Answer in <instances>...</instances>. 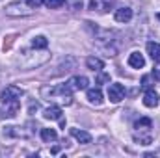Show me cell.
Instances as JSON below:
<instances>
[{
  "label": "cell",
  "instance_id": "1",
  "mask_svg": "<svg viewBox=\"0 0 160 158\" xmlns=\"http://www.w3.org/2000/svg\"><path fill=\"white\" fill-rule=\"evenodd\" d=\"M48 60H50V54L45 48H32V50H22L17 56V65L24 71H30V69L41 67Z\"/></svg>",
  "mask_w": 160,
  "mask_h": 158
},
{
  "label": "cell",
  "instance_id": "2",
  "mask_svg": "<svg viewBox=\"0 0 160 158\" xmlns=\"http://www.w3.org/2000/svg\"><path fill=\"white\" fill-rule=\"evenodd\" d=\"M6 13L9 17H28L32 15V7L28 4H21V2H15V4H9L6 7Z\"/></svg>",
  "mask_w": 160,
  "mask_h": 158
},
{
  "label": "cell",
  "instance_id": "3",
  "mask_svg": "<svg viewBox=\"0 0 160 158\" xmlns=\"http://www.w3.org/2000/svg\"><path fill=\"white\" fill-rule=\"evenodd\" d=\"M22 89L19 87V86H6V89L0 93V101L2 102H11V101H19L21 97H22Z\"/></svg>",
  "mask_w": 160,
  "mask_h": 158
},
{
  "label": "cell",
  "instance_id": "4",
  "mask_svg": "<svg viewBox=\"0 0 160 158\" xmlns=\"http://www.w3.org/2000/svg\"><path fill=\"white\" fill-rule=\"evenodd\" d=\"M123 97H125V86L123 84H110V87H108L110 102H119Z\"/></svg>",
  "mask_w": 160,
  "mask_h": 158
},
{
  "label": "cell",
  "instance_id": "5",
  "mask_svg": "<svg viewBox=\"0 0 160 158\" xmlns=\"http://www.w3.org/2000/svg\"><path fill=\"white\" fill-rule=\"evenodd\" d=\"M158 102H160L158 93H157L155 89H147L145 95H143V104H145L147 108H155V106H158Z\"/></svg>",
  "mask_w": 160,
  "mask_h": 158
},
{
  "label": "cell",
  "instance_id": "6",
  "mask_svg": "<svg viewBox=\"0 0 160 158\" xmlns=\"http://www.w3.org/2000/svg\"><path fill=\"white\" fill-rule=\"evenodd\" d=\"M114 2H116V0H91V2H89V9L104 13V11L110 9V6H112Z\"/></svg>",
  "mask_w": 160,
  "mask_h": 158
},
{
  "label": "cell",
  "instance_id": "7",
  "mask_svg": "<svg viewBox=\"0 0 160 158\" xmlns=\"http://www.w3.org/2000/svg\"><path fill=\"white\" fill-rule=\"evenodd\" d=\"M88 84H89V80L86 78V77H73V78L67 82V86H69L73 91H78V89H88Z\"/></svg>",
  "mask_w": 160,
  "mask_h": 158
},
{
  "label": "cell",
  "instance_id": "8",
  "mask_svg": "<svg viewBox=\"0 0 160 158\" xmlns=\"http://www.w3.org/2000/svg\"><path fill=\"white\" fill-rule=\"evenodd\" d=\"M128 65H130L132 69H142V67L145 65V58H143V54H140V52H132V54L128 56Z\"/></svg>",
  "mask_w": 160,
  "mask_h": 158
},
{
  "label": "cell",
  "instance_id": "9",
  "mask_svg": "<svg viewBox=\"0 0 160 158\" xmlns=\"http://www.w3.org/2000/svg\"><path fill=\"white\" fill-rule=\"evenodd\" d=\"M4 117H15L19 114V101H11V102H4Z\"/></svg>",
  "mask_w": 160,
  "mask_h": 158
},
{
  "label": "cell",
  "instance_id": "10",
  "mask_svg": "<svg viewBox=\"0 0 160 158\" xmlns=\"http://www.w3.org/2000/svg\"><path fill=\"white\" fill-rule=\"evenodd\" d=\"M88 101L91 102V104H102V91L99 89V87H91V89H88Z\"/></svg>",
  "mask_w": 160,
  "mask_h": 158
},
{
  "label": "cell",
  "instance_id": "11",
  "mask_svg": "<svg viewBox=\"0 0 160 158\" xmlns=\"http://www.w3.org/2000/svg\"><path fill=\"white\" fill-rule=\"evenodd\" d=\"M43 117L50 119V121H58V119H62V108L60 106H48L43 112Z\"/></svg>",
  "mask_w": 160,
  "mask_h": 158
},
{
  "label": "cell",
  "instance_id": "12",
  "mask_svg": "<svg viewBox=\"0 0 160 158\" xmlns=\"http://www.w3.org/2000/svg\"><path fill=\"white\" fill-rule=\"evenodd\" d=\"M71 134L78 140V143L82 145H89L91 143V136L86 132V130H78V128H71Z\"/></svg>",
  "mask_w": 160,
  "mask_h": 158
},
{
  "label": "cell",
  "instance_id": "13",
  "mask_svg": "<svg viewBox=\"0 0 160 158\" xmlns=\"http://www.w3.org/2000/svg\"><path fill=\"white\" fill-rule=\"evenodd\" d=\"M132 19V9L130 7H119L116 9V21L118 22H128Z\"/></svg>",
  "mask_w": 160,
  "mask_h": 158
},
{
  "label": "cell",
  "instance_id": "14",
  "mask_svg": "<svg viewBox=\"0 0 160 158\" xmlns=\"http://www.w3.org/2000/svg\"><path fill=\"white\" fill-rule=\"evenodd\" d=\"M136 130L138 132H151V126H153V123H151V119L149 117H142L136 121Z\"/></svg>",
  "mask_w": 160,
  "mask_h": 158
},
{
  "label": "cell",
  "instance_id": "15",
  "mask_svg": "<svg viewBox=\"0 0 160 158\" xmlns=\"http://www.w3.org/2000/svg\"><path fill=\"white\" fill-rule=\"evenodd\" d=\"M86 65H88V69H91V71H97V73H99V71L104 67L102 60H99V58H95V56L88 58V60H86Z\"/></svg>",
  "mask_w": 160,
  "mask_h": 158
},
{
  "label": "cell",
  "instance_id": "16",
  "mask_svg": "<svg viewBox=\"0 0 160 158\" xmlns=\"http://www.w3.org/2000/svg\"><path fill=\"white\" fill-rule=\"evenodd\" d=\"M41 140L45 143H50V141H56L58 140V134H56L54 128H43L41 130Z\"/></svg>",
  "mask_w": 160,
  "mask_h": 158
},
{
  "label": "cell",
  "instance_id": "17",
  "mask_svg": "<svg viewBox=\"0 0 160 158\" xmlns=\"http://www.w3.org/2000/svg\"><path fill=\"white\" fill-rule=\"evenodd\" d=\"M147 52L155 62H160V43H147Z\"/></svg>",
  "mask_w": 160,
  "mask_h": 158
},
{
  "label": "cell",
  "instance_id": "18",
  "mask_svg": "<svg viewBox=\"0 0 160 158\" xmlns=\"http://www.w3.org/2000/svg\"><path fill=\"white\" fill-rule=\"evenodd\" d=\"M4 136H8V138H22L26 134L21 130V126H6L4 128Z\"/></svg>",
  "mask_w": 160,
  "mask_h": 158
},
{
  "label": "cell",
  "instance_id": "19",
  "mask_svg": "<svg viewBox=\"0 0 160 158\" xmlns=\"http://www.w3.org/2000/svg\"><path fill=\"white\" fill-rule=\"evenodd\" d=\"M47 45H48V41H47L45 36H36L32 39V47L34 48H47Z\"/></svg>",
  "mask_w": 160,
  "mask_h": 158
},
{
  "label": "cell",
  "instance_id": "20",
  "mask_svg": "<svg viewBox=\"0 0 160 158\" xmlns=\"http://www.w3.org/2000/svg\"><path fill=\"white\" fill-rule=\"evenodd\" d=\"M45 4H47L48 9H58L65 4V0H45Z\"/></svg>",
  "mask_w": 160,
  "mask_h": 158
},
{
  "label": "cell",
  "instance_id": "21",
  "mask_svg": "<svg viewBox=\"0 0 160 158\" xmlns=\"http://www.w3.org/2000/svg\"><path fill=\"white\" fill-rule=\"evenodd\" d=\"M106 82H110V75L99 71V75H97V84H106Z\"/></svg>",
  "mask_w": 160,
  "mask_h": 158
},
{
  "label": "cell",
  "instance_id": "22",
  "mask_svg": "<svg viewBox=\"0 0 160 158\" xmlns=\"http://www.w3.org/2000/svg\"><path fill=\"white\" fill-rule=\"evenodd\" d=\"M41 4H45V0H28V6L30 7H39Z\"/></svg>",
  "mask_w": 160,
  "mask_h": 158
},
{
  "label": "cell",
  "instance_id": "23",
  "mask_svg": "<svg viewBox=\"0 0 160 158\" xmlns=\"http://www.w3.org/2000/svg\"><path fill=\"white\" fill-rule=\"evenodd\" d=\"M149 77H143V78H142V87H145V89H149V86H151V84H149Z\"/></svg>",
  "mask_w": 160,
  "mask_h": 158
},
{
  "label": "cell",
  "instance_id": "24",
  "mask_svg": "<svg viewBox=\"0 0 160 158\" xmlns=\"http://www.w3.org/2000/svg\"><path fill=\"white\" fill-rule=\"evenodd\" d=\"M153 77H155V78L160 82V67H155V71H153Z\"/></svg>",
  "mask_w": 160,
  "mask_h": 158
},
{
  "label": "cell",
  "instance_id": "25",
  "mask_svg": "<svg viewBox=\"0 0 160 158\" xmlns=\"http://www.w3.org/2000/svg\"><path fill=\"white\" fill-rule=\"evenodd\" d=\"M158 17H160V15H158Z\"/></svg>",
  "mask_w": 160,
  "mask_h": 158
}]
</instances>
